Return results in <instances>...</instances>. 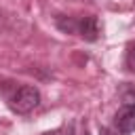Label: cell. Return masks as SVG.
Here are the masks:
<instances>
[{"instance_id": "6da1fadb", "label": "cell", "mask_w": 135, "mask_h": 135, "mask_svg": "<svg viewBox=\"0 0 135 135\" xmlns=\"http://www.w3.org/2000/svg\"><path fill=\"white\" fill-rule=\"evenodd\" d=\"M38 103H40V93H38L36 86H30V84L19 86V89L11 95V99H8L11 110L17 112V114H27V112H32Z\"/></svg>"}, {"instance_id": "7a4b0ae2", "label": "cell", "mask_w": 135, "mask_h": 135, "mask_svg": "<svg viewBox=\"0 0 135 135\" xmlns=\"http://www.w3.org/2000/svg\"><path fill=\"white\" fill-rule=\"evenodd\" d=\"M114 124H116V131L118 133H133L135 131V103H127L122 105L116 116H114Z\"/></svg>"}, {"instance_id": "3957f363", "label": "cell", "mask_w": 135, "mask_h": 135, "mask_svg": "<svg viewBox=\"0 0 135 135\" xmlns=\"http://www.w3.org/2000/svg\"><path fill=\"white\" fill-rule=\"evenodd\" d=\"M76 32L84 38V40H97V34H99V23H97V17L89 15V17H82L78 19L76 23Z\"/></svg>"}, {"instance_id": "277c9868", "label": "cell", "mask_w": 135, "mask_h": 135, "mask_svg": "<svg viewBox=\"0 0 135 135\" xmlns=\"http://www.w3.org/2000/svg\"><path fill=\"white\" fill-rule=\"evenodd\" d=\"M124 63L131 72H135V44H129L127 49V57H124Z\"/></svg>"}, {"instance_id": "5b68a950", "label": "cell", "mask_w": 135, "mask_h": 135, "mask_svg": "<svg viewBox=\"0 0 135 135\" xmlns=\"http://www.w3.org/2000/svg\"><path fill=\"white\" fill-rule=\"evenodd\" d=\"M99 135H118V131L112 129V127H103V129L99 131Z\"/></svg>"}]
</instances>
